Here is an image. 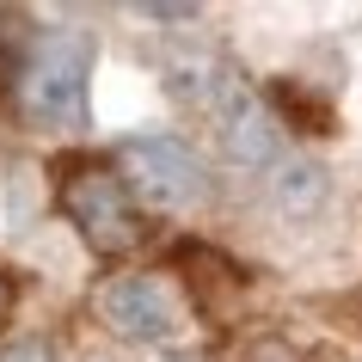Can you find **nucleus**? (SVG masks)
Masks as SVG:
<instances>
[{
	"label": "nucleus",
	"mask_w": 362,
	"mask_h": 362,
	"mask_svg": "<svg viewBox=\"0 0 362 362\" xmlns=\"http://www.w3.org/2000/svg\"><path fill=\"white\" fill-rule=\"evenodd\" d=\"M270 98H276V105H283V111L295 117V123H307L313 135H325V105H313V98H307L301 86H288V80H283V86H270Z\"/></svg>",
	"instance_id": "39448f33"
},
{
	"label": "nucleus",
	"mask_w": 362,
	"mask_h": 362,
	"mask_svg": "<svg viewBox=\"0 0 362 362\" xmlns=\"http://www.w3.org/2000/svg\"><path fill=\"white\" fill-rule=\"evenodd\" d=\"M86 80H93V43L86 31H43L19 56L13 93L37 129H80L86 123Z\"/></svg>",
	"instance_id": "f257e3e1"
},
{
	"label": "nucleus",
	"mask_w": 362,
	"mask_h": 362,
	"mask_svg": "<svg viewBox=\"0 0 362 362\" xmlns=\"http://www.w3.org/2000/svg\"><path fill=\"white\" fill-rule=\"evenodd\" d=\"M93 313H98V325H111L117 338H129V344H166L185 325V307L160 276H111V283H98Z\"/></svg>",
	"instance_id": "20e7f679"
},
{
	"label": "nucleus",
	"mask_w": 362,
	"mask_h": 362,
	"mask_svg": "<svg viewBox=\"0 0 362 362\" xmlns=\"http://www.w3.org/2000/svg\"><path fill=\"white\" fill-rule=\"evenodd\" d=\"M0 362H49V350H43V344H6Z\"/></svg>",
	"instance_id": "0eeeda50"
},
{
	"label": "nucleus",
	"mask_w": 362,
	"mask_h": 362,
	"mask_svg": "<svg viewBox=\"0 0 362 362\" xmlns=\"http://www.w3.org/2000/svg\"><path fill=\"white\" fill-rule=\"evenodd\" d=\"M62 215L74 221V233L98 258H123L148 240V221H141V203L129 197V185L117 178V166L105 160H74L62 166Z\"/></svg>",
	"instance_id": "f03ea898"
},
{
	"label": "nucleus",
	"mask_w": 362,
	"mask_h": 362,
	"mask_svg": "<svg viewBox=\"0 0 362 362\" xmlns=\"http://www.w3.org/2000/svg\"><path fill=\"white\" fill-rule=\"evenodd\" d=\"M0 313H6V288H0Z\"/></svg>",
	"instance_id": "1a4fd4ad"
},
{
	"label": "nucleus",
	"mask_w": 362,
	"mask_h": 362,
	"mask_svg": "<svg viewBox=\"0 0 362 362\" xmlns=\"http://www.w3.org/2000/svg\"><path fill=\"white\" fill-rule=\"evenodd\" d=\"M166 362H203V356H191V350H172V356Z\"/></svg>",
	"instance_id": "6e6552de"
},
{
	"label": "nucleus",
	"mask_w": 362,
	"mask_h": 362,
	"mask_svg": "<svg viewBox=\"0 0 362 362\" xmlns=\"http://www.w3.org/2000/svg\"><path fill=\"white\" fill-rule=\"evenodd\" d=\"M117 178L129 185L135 203H148V209H197L203 197H209V166H203V153L191 141H178V135H135L117 148Z\"/></svg>",
	"instance_id": "7ed1b4c3"
},
{
	"label": "nucleus",
	"mask_w": 362,
	"mask_h": 362,
	"mask_svg": "<svg viewBox=\"0 0 362 362\" xmlns=\"http://www.w3.org/2000/svg\"><path fill=\"white\" fill-rule=\"evenodd\" d=\"M246 362H301V356H295L283 338H264V344H252V356H246Z\"/></svg>",
	"instance_id": "423d86ee"
}]
</instances>
